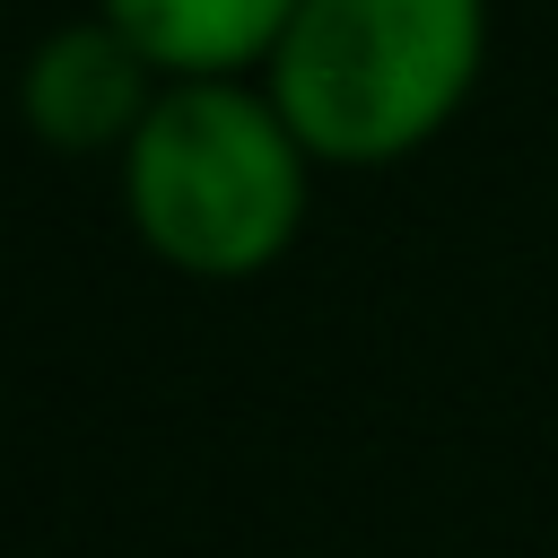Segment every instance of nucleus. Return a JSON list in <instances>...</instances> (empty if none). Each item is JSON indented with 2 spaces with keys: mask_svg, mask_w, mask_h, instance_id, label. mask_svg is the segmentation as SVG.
Returning <instances> with one entry per match:
<instances>
[{
  "mask_svg": "<svg viewBox=\"0 0 558 558\" xmlns=\"http://www.w3.org/2000/svg\"><path fill=\"white\" fill-rule=\"evenodd\" d=\"M305 140L279 122L270 87L183 78L157 87L122 148V218L183 279H253L305 227Z\"/></svg>",
  "mask_w": 558,
  "mask_h": 558,
  "instance_id": "obj_1",
  "label": "nucleus"
},
{
  "mask_svg": "<svg viewBox=\"0 0 558 558\" xmlns=\"http://www.w3.org/2000/svg\"><path fill=\"white\" fill-rule=\"evenodd\" d=\"M488 52V0H305L270 52V105L314 166L427 148Z\"/></svg>",
  "mask_w": 558,
  "mask_h": 558,
  "instance_id": "obj_2",
  "label": "nucleus"
},
{
  "mask_svg": "<svg viewBox=\"0 0 558 558\" xmlns=\"http://www.w3.org/2000/svg\"><path fill=\"white\" fill-rule=\"evenodd\" d=\"M157 70L140 61L131 35H113L105 17H78V26H52L35 52H26V78H17V113L44 148L61 157H122L131 131L148 122Z\"/></svg>",
  "mask_w": 558,
  "mask_h": 558,
  "instance_id": "obj_3",
  "label": "nucleus"
},
{
  "mask_svg": "<svg viewBox=\"0 0 558 558\" xmlns=\"http://www.w3.org/2000/svg\"><path fill=\"white\" fill-rule=\"evenodd\" d=\"M296 9L305 0H96V17L113 35H131L148 70H166V87L270 70Z\"/></svg>",
  "mask_w": 558,
  "mask_h": 558,
  "instance_id": "obj_4",
  "label": "nucleus"
}]
</instances>
